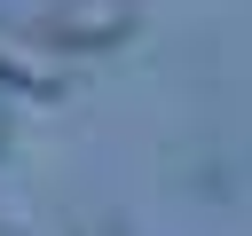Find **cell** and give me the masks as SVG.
Listing matches in <instances>:
<instances>
[{
    "mask_svg": "<svg viewBox=\"0 0 252 236\" xmlns=\"http://www.w3.org/2000/svg\"><path fill=\"white\" fill-rule=\"evenodd\" d=\"M71 236H118V228H110V220H79Z\"/></svg>",
    "mask_w": 252,
    "mask_h": 236,
    "instance_id": "277c9868",
    "label": "cell"
},
{
    "mask_svg": "<svg viewBox=\"0 0 252 236\" xmlns=\"http://www.w3.org/2000/svg\"><path fill=\"white\" fill-rule=\"evenodd\" d=\"M0 87H8V94H39V102H55V94L71 87V63H63L32 24H0Z\"/></svg>",
    "mask_w": 252,
    "mask_h": 236,
    "instance_id": "7a4b0ae2",
    "label": "cell"
},
{
    "mask_svg": "<svg viewBox=\"0 0 252 236\" xmlns=\"http://www.w3.org/2000/svg\"><path fill=\"white\" fill-rule=\"evenodd\" d=\"M55 55H87V47H118L134 31V0H47L32 24Z\"/></svg>",
    "mask_w": 252,
    "mask_h": 236,
    "instance_id": "6da1fadb",
    "label": "cell"
},
{
    "mask_svg": "<svg viewBox=\"0 0 252 236\" xmlns=\"http://www.w3.org/2000/svg\"><path fill=\"white\" fill-rule=\"evenodd\" d=\"M0 236H8V228H0Z\"/></svg>",
    "mask_w": 252,
    "mask_h": 236,
    "instance_id": "5b68a950",
    "label": "cell"
},
{
    "mask_svg": "<svg viewBox=\"0 0 252 236\" xmlns=\"http://www.w3.org/2000/svg\"><path fill=\"white\" fill-rule=\"evenodd\" d=\"M8 142H16V118H8V87H0V157H8Z\"/></svg>",
    "mask_w": 252,
    "mask_h": 236,
    "instance_id": "3957f363",
    "label": "cell"
}]
</instances>
